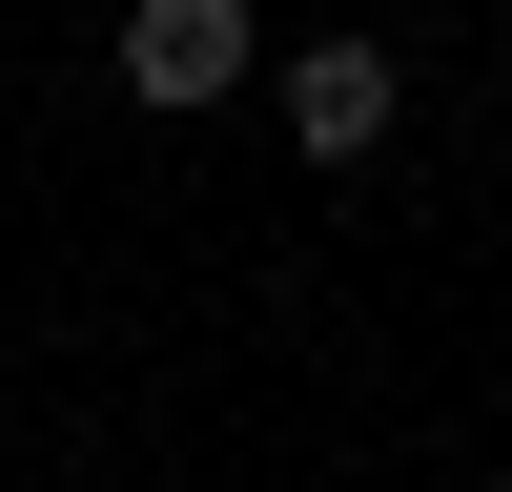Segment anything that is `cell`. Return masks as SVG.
I'll use <instances>...</instances> for the list:
<instances>
[{
	"label": "cell",
	"instance_id": "obj_2",
	"mask_svg": "<svg viewBox=\"0 0 512 492\" xmlns=\"http://www.w3.org/2000/svg\"><path fill=\"white\" fill-rule=\"evenodd\" d=\"M123 103H164V123L246 103V0H123Z\"/></svg>",
	"mask_w": 512,
	"mask_h": 492
},
{
	"label": "cell",
	"instance_id": "obj_3",
	"mask_svg": "<svg viewBox=\"0 0 512 492\" xmlns=\"http://www.w3.org/2000/svg\"><path fill=\"white\" fill-rule=\"evenodd\" d=\"M82 492H103V472H82Z\"/></svg>",
	"mask_w": 512,
	"mask_h": 492
},
{
	"label": "cell",
	"instance_id": "obj_1",
	"mask_svg": "<svg viewBox=\"0 0 512 492\" xmlns=\"http://www.w3.org/2000/svg\"><path fill=\"white\" fill-rule=\"evenodd\" d=\"M267 123H287V164H369L410 123V62H390V41H287V62H267Z\"/></svg>",
	"mask_w": 512,
	"mask_h": 492
}]
</instances>
